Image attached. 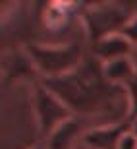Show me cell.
<instances>
[{
    "mask_svg": "<svg viewBox=\"0 0 137 149\" xmlns=\"http://www.w3.org/2000/svg\"><path fill=\"white\" fill-rule=\"evenodd\" d=\"M120 35H124V37L129 41V43L133 45V49L137 47V14L129 19V23H127L126 27L120 31Z\"/></svg>",
    "mask_w": 137,
    "mask_h": 149,
    "instance_id": "obj_11",
    "label": "cell"
},
{
    "mask_svg": "<svg viewBox=\"0 0 137 149\" xmlns=\"http://www.w3.org/2000/svg\"><path fill=\"white\" fill-rule=\"evenodd\" d=\"M83 23L87 29L91 45L108 37V35L120 33L133 17L129 6L122 4H95L83 8Z\"/></svg>",
    "mask_w": 137,
    "mask_h": 149,
    "instance_id": "obj_3",
    "label": "cell"
},
{
    "mask_svg": "<svg viewBox=\"0 0 137 149\" xmlns=\"http://www.w3.org/2000/svg\"><path fill=\"white\" fill-rule=\"evenodd\" d=\"M135 72L137 70H135L129 56L118 58V60H112V62L104 64V76L108 77V81L114 83V85H122V87L135 76Z\"/></svg>",
    "mask_w": 137,
    "mask_h": 149,
    "instance_id": "obj_9",
    "label": "cell"
},
{
    "mask_svg": "<svg viewBox=\"0 0 137 149\" xmlns=\"http://www.w3.org/2000/svg\"><path fill=\"white\" fill-rule=\"evenodd\" d=\"M37 149H43V147H37Z\"/></svg>",
    "mask_w": 137,
    "mask_h": 149,
    "instance_id": "obj_15",
    "label": "cell"
},
{
    "mask_svg": "<svg viewBox=\"0 0 137 149\" xmlns=\"http://www.w3.org/2000/svg\"><path fill=\"white\" fill-rule=\"evenodd\" d=\"M129 58H131V62H133V66H135V70H137V47H135V49L131 50V56H129Z\"/></svg>",
    "mask_w": 137,
    "mask_h": 149,
    "instance_id": "obj_14",
    "label": "cell"
},
{
    "mask_svg": "<svg viewBox=\"0 0 137 149\" xmlns=\"http://www.w3.org/2000/svg\"><path fill=\"white\" fill-rule=\"evenodd\" d=\"M39 74L46 77H58L75 70L85 58L83 45L79 41L68 45H27L25 50Z\"/></svg>",
    "mask_w": 137,
    "mask_h": 149,
    "instance_id": "obj_2",
    "label": "cell"
},
{
    "mask_svg": "<svg viewBox=\"0 0 137 149\" xmlns=\"http://www.w3.org/2000/svg\"><path fill=\"white\" fill-rule=\"evenodd\" d=\"M124 87H126L127 97H129V120H131L137 116V72Z\"/></svg>",
    "mask_w": 137,
    "mask_h": 149,
    "instance_id": "obj_10",
    "label": "cell"
},
{
    "mask_svg": "<svg viewBox=\"0 0 137 149\" xmlns=\"http://www.w3.org/2000/svg\"><path fill=\"white\" fill-rule=\"evenodd\" d=\"M131 50H133V45L120 33L108 35V37L93 43V47H91V52L99 60H102L104 64L106 62H112V60H118V58L131 56Z\"/></svg>",
    "mask_w": 137,
    "mask_h": 149,
    "instance_id": "obj_6",
    "label": "cell"
},
{
    "mask_svg": "<svg viewBox=\"0 0 137 149\" xmlns=\"http://www.w3.org/2000/svg\"><path fill=\"white\" fill-rule=\"evenodd\" d=\"M35 111H37L39 128L43 136H50L60 124L73 116L70 109L43 83L35 87Z\"/></svg>",
    "mask_w": 137,
    "mask_h": 149,
    "instance_id": "obj_4",
    "label": "cell"
},
{
    "mask_svg": "<svg viewBox=\"0 0 137 149\" xmlns=\"http://www.w3.org/2000/svg\"><path fill=\"white\" fill-rule=\"evenodd\" d=\"M129 132V120L120 124H104V126L91 128L83 134V143L93 149H118L122 138Z\"/></svg>",
    "mask_w": 137,
    "mask_h": 149,
    "instance_id": "obj_5",
    "label": "cell"
},
{
    "mask_svg": "<svg viewBox=\"0 0 137 149\" xmlns=\"http://www.w3.org/2000/svg\"><path fill=\"white\" fill-rule=\"evenodd\" d=\"M87 122H89V118L75 116V114L71 116V118H68L64 124H60V126L48 136V145H46V149H71L73 139L83 132V128H85Z\"/></svg>",
    "mask_w": 137,
    "mask_h": 149,
    "instance_id": "obj_7",
    "label": "cell"
},
{
    "mask_svg": "<svg viewBox=\"0 0 137 149\" xmlns=\"http://www.w3.org/2000/svg\"><path fill=\"white\" fill-rule=\"evenodd\" d=\"M43 85L48 87L71 111L83 118L129 120V97L126 87L114 85L104 76V62L91 52L70 74L46 77Z\"/></svg>",
    "mask_w": 137,
    "mask_h": 149,
    "instance_id": "obj_1",
    "label": "cell"
},
{
    "mask_svg": "<svg viewBox=\"0 0 137 149\" xmlns=\"http://www.w3.org/2000/svg\"><path fill=\"white\" fill-rule=\"evenodd\" d=\"M129 132H131V134H133V138L137 139V116L129 120Z\"/></svg>",
    "mask_w": 137,
    "mask_h": 149,
    "instance_id": "obj_13",
    "label": "cell"
},
{
    "mask_svg": "<svg viewBox=\"0 0 137 149\" xmlns=\"http://www.w3.org/2000/svg\"><path fill=\"white\" fill-rule=\"evenodd\" d=\"M4 70L8 79H19V77L35 76L37 68L27 52H12L6 56L4 60Z\"/></svg>",
    "mask_w": 137,
    "mask_h": 149,
    "instance_id": "obj_8",
    "label": "cell"
},
{
    "mask_svg": "<svg viewBox=\"0 0 137 149\" xmlns=\"http://www.w3.org/2000/svg\"><path fill=\"white\" fill-rule=\"evenodd\" d=\"M118 149H137V139L133 138V134L131 132H127L124 138H122L120 141V147Z\"/></svg>",
    "mask_w": 137,
    "mask_h": 149,
    "instance_id": "obj_12",
    "label": "cell"
}]
</instances>
